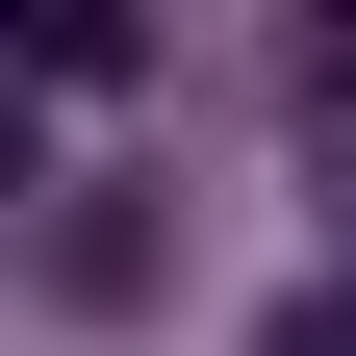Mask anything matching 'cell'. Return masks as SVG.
<instances>
[{
  "label": "cell",
  "mask_w": 356,
  "mask_h": 356,
  "mask_svg": "<svg viewBox=\"0 0 356 356\" xmlns=\"http://www.w3.org/2000/svg\"><path fill=\"white\" fill-rule=\"evenodd\" d=\"M254 356H356V280H305V305H280V331H254Z\"/></svg>",
  "instance_id": "1"
},
{
  "label": "cell",
  "mask_w": 356,
  "mask_h": 356,
  "mask_svg": "<svg viewBox=\"0 0 356 356\" xmlns=\"http://www.w3.org/2000/svg\"><path fill=\"white\" fill-rule=\"evenodd\" d=\"M331 102H356V26H331Z\"/></svg>",
  "instance_id": "2"
}]
</instances>
